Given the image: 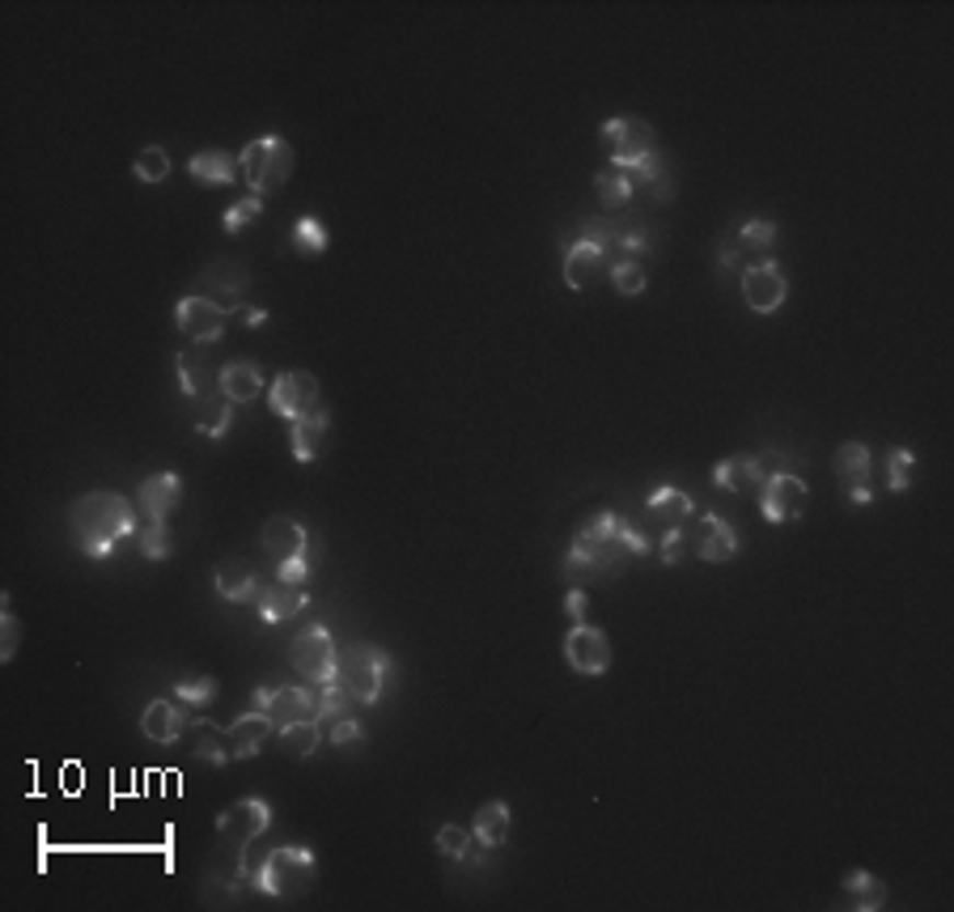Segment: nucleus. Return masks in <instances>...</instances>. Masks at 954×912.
I'll list each match as a JSON object with an SVG mask.
<instances>
[{
  "label": "nucleus",
  "instance_id": "nucleus-14",
  "mask_svg": "<svg viewBox=\"0 0 954 912\" xmlns=\"http://www.w3.org/2000/svg\"><path fill=\"white\" fill-rule=\"evenodd\" d=\"M565 662L577 675H603L611 666V641H606L603 628L577 619L569 628V637H565Z\"/></svg>",
  "mask_w": 954,
  "mask_h": 912
},
{
  "label": "nucleus",
  "instance_id": "nucleus-28",
  "mask_svg": "<svg viewBox=\"0 0 954 912\" xmlns=\"http://www.w3.org/2000/svg\"><path fill=\"white\" fill-rule=\"evenodd\" d=\"M213 586L222 598L229 603H242V598H254V573L247 560H238V556H225L222 565H217V573H213Z\"/></svg>",
  "mask_w": 954,
  "mask_h": 912
},
{
  "label": "nucleus",
  "instance_id": "nucleus-31",
  "mask_svg": "<svg viewBox=\"0 0 954 912\" xmlns=\"http://www.w3.org/2000/svg\"><path fill=\"white\" fill-rule=\"evenodd\" d=\"M649 518L662 522V526H683V522L692 518V497L683 489H674V485H662V489L649 492Z\"/></svg>",
  "mask_w": 954,
  "mask_h": 912
},
{
  "label": "nucleus",
  "instance_id": "nucleus-5",
  "mask_svg": "<svg viewBox=\"0 0 954 912\" xmlns=\"http://www.w3.org/2000/svg\"><path fill=\"white\" fill-rule=\"evenodd\" d=\"M599 140L603 149L611 153V166L615 170H628L636 174L640 166L658 162V136L645 119H633V115H615L599 128Z\"/></svg>",
  "mask_w": 954,
  "mask_h": 912
},
{
  "label": "nucleus",
  "instance_id": "nucleus-47",
  "mask_svg": "<svg viewBox=\"0 0 954 912\" xmlns=\"http://www.w3.org/2000/svg\"><path fill=\"white\" fill-rule=\"evenodd\" d=\"M356 739H361V721H356V717L349 714L331 717V730H327V743H331V748H349Z\"/></svg>",
  "mask_w": 954,
  "mask_h": 912
},
{
  "label": "nucleus",
  "instance_id": "nucleus-42",
  "mask_svg": "<svg viewBox=\"0 0 954 912\" xmlns=\"http://www.w3.org/2000/svg\"><path fill=\"white\" fill-rule=\"evenodd\" d=\"M18 641H22V624L9 612V594H4V598H0V662H13Z\"/></svg>",
  "mask_w": 954,
  "mask_h": 912
},
{
  "label": "nucleus",
  "instance_id": "nucleus-11",
  "mask_svg": "<svg viewBox=\"0 0 954 912\" xmlns=\"http://www.w3.org/2000/svg\"><path fill=\"white\" fill-rule=\"evenodd\" d=\"M254 709L281 726H293V721H315L318 717V692L315 684L310 687H254Z\"/></svg>",
  "mask_w": 954,
  "mask_h": 912
},
{
  "label": "nucleus",
  "instance_id": "nucleus-6",
  "mask_svg": "<svg viewBox=\"0 0 954 912\" xmlns=\"http://www.w3.org/2000/svg\"><path fill=\"white\" fill-rule=\"evenodd\" d=\"M386 671H390V653L378 650V646L356 641V646H349L344 658H340L336 684L344 687L356 705H378L382 687H386Z\"/></svg>",
  "mask_w": 954,
  "mask_h": 912
},
{
  "label": "nucleus",
  "instance_id": "nucleus-10",
  "mask_svg": "<svg viewBox=\"0 0 954 912\" xmlns=\"http://www.w3.org/2000/svg\"><path fill=\"white\" fill-rule=\"evenodd\" d=\"M806 501H810V489H806V480L802 476H790V471H776V476H768L760 489V510L768 522H776V526H790L806 514Z\"/></svg>",
  "mask_w": 954,
  "mask_h": 912
},
{
  "label": "nucleus",
  "instance_id": "nucleus-44",
  "mask_svg": "<svg viewBox=\"0 0 954 912\" xmlns=\"http://www.w3.org/2000/svg\"><path fill=\"white\" fill-rule=\"evenodd\" d=\"M263 213V196H247V200H238L229 213H225V233H242L247 226H254V217Z\"/></svg>",
  "mask_w": 954,
  "mask_h": 912
},
{
  "label": "nucleus",
  "instance_id": "nucleus-41",
  "mask_svg": "<svg viewBox=\"0 0 954 912\" xmlns=\"http://www.w3.org/2000/svg\"><path fill=\"white\" fill-rule=\"evenodd\" d=\"M772 242H776V226H772V221H763V217H751L747 226L738 229V247H742V251L768 255V251H772Z\"/></svg>",
  "mask_w": 954,
  "mask_h": 912
},
{
  "label": "nucleus",
  "instance_id": "nucleus-37",
  "mask_svg": "<svg viewBox=\"0 0 954 912\" xmlns=\"http://www.w3.org/2000/svg\"><path fill=\"white\" fill-rule=\"evenodd\" d=\"M195 730V755H204L213 768H222V764H229V755H234V748L225 743V730H217V726H208V721H195L191 726Z\"/></svg>",
  "mask_w": 954,
  "mask_h": 912
},
{
  "label": "nucleus",
  "instance_id": "nucleus-4",
  "mask_svg": "<svg viewBox=\"0 0 954 912\" xmlns=\"http://www.w3.org/2000/svg\"><path fill=\"white\" fill-rule=\"evenodd\" d=\"M238 170H242V183L251 187V196L281 192L288 183V174H293V145L285 136H259L242 149Z\"/></svg>",
  "mask_w": 954,
  "mask_h": 912
},
{
  "label": "nucleus",
  "instance_id": "nucleus-33",
  "mask_svg": "<svg viewBox=\"0 0 954 912\" xmlns=\"http://www.w3.org/2000/svg\"><path fill=\"white\" fill-rule=\"evenodd\" d=\"M174 378H179V391L188 395V403L213 395L208 391V361L200 353H174Z\"/></svg>",
  "mask_w": 954,
  "mask_h": 912
},
{
  "label": "nucleus",
  "instance_id": "nucleus-9",
  "mask_svg": "<svg viewBox=\"0 0 954 912\" xmlns=\"http://www.w3.org/2000/svg\"><path fill=\"white\" fill-rule=\"evenodd\" d=\"M229 315L234 310H225L222 301H213L204 294H191L174 306V323L191 344H217L225 335V327H229Z\"/></svg>",
  "mask_w": 954,
  "mask_h": 912
},
{
  "label": "nucleus",
  "instance_id": "nucleus-12",
  "mask_svg": "<svg viewBox=\"0 0 954 912\" xmlns=\"http://www.w3.org/2000/svg\"><path fill=\"white\" fill-rule=\"evenodd\" d=\"M268 408L272 417H285V421H297L306 412L318 408V378L306 374V369H288L281 374L272 387H268Z\"/></svg>",
  "mask_w": 954,
  "mask_h": 912
},
{
  "label": "nucleus",
  "instance_id": "nucleus-34",
  "mask_svg": "<svg viewBox=\"0 0 954 912\" xmlns=\"http://www.w3.org/2000/svg\"><path fill=\"white\" fill-rule=\"evenodd\" d=\"M322 739H327V734H322L318 721H293V726H281V734H276L281 751L293 755V760H310Z\"/></svg>",
  "mask_w": 954,
  "mask_h": 912
},
{
  "label": "nucleus",
  "instance_id": "nucleus-7",
  "mask_svg": "<svg viewBox=\"0 0 954 912\" xmlns=\"http://www.w3.org/2000/svg\"><path fill=\"white\" fill-rule=\"evenodd\" d=\"M288 662H293V671L306 680V684H336V675H340V653H336V641H331V632L327 628H302L297 637H293V646H288Z\"/></svg>",
  "mask_w": 954,
  "mask_h": 912
},
{
  "label": "nucleus",
  "instance_id": "nucleus-48",
  "mask_svg": "<svg viewBox=\"0 0 954 912\" xmlns=\"http://www.w3.org/2000/svg\"><path fill=\"white\" fill-rule=\"evenodd\" d=\"M688 548H692L688 531H683V526H670L667 535H662V548H658V556H662V565H679Z\"/></svg>",
  "mask_w": 954,
  "mask_h": 912
},
{
  "label": "nucleus",
  "instance_id": "nucleus-23",
  "mask_svg": "<svg viewBox=\"0 0 954 912\" xmlns=\"http://www.w3.org/2000/svg\"><path fill=\"white\" fill-rule=\"evenodd\" d=\"M696 552L700 560H708V565H726L738 556V535H734V526L726 518H717V514H704V526H700L696 535Z\"/></svg>",
  "mask_w": 954,
  "mask_h": 912
},
{
  "label": "nucleus",
  "instance_id": "nucleus-20",
  "mask_svg": "<svg viewBox=\"0 0 954 912\" xmlns=\"http://www.w3.org/2000/svg\"><path fill=\"white\" fill-rule=\"evenodd\" d=\"M763 467L760 458H747V455H734L726 463H717L713 467V485L722 492H734V497H747V492H760L763 489Z\"/></svg>",
  "mask_w": 954,
  "mask_h": 912
},
{
  "label": "nucleus",
  "instance_id": "nucleus-52",
  "mask_svg": "<svg viewBox=\"0 0 954 912\" xmlns=\"http://www.w3.org/2000/svg\"><path fill=\"white\" fill-rule=\"evenodd\" d=\"M620 251L640 255V251H649V238H645V233H628V238H620Z\"/></svg>",
  "mask_w": 954,
  "mask_h": 912
},
{
  "label": "nucleus",
  "instance_id": "nucleus-2",
  "mask_svg": "<svg viewBox=\"0 0 954 912\" xmlns=\"http://www.w3.org/2000/svg\"><path fill=\"white\" fill-rule=\"evenodd\" d=\"M136 531H140L136 510L120 492L94 489L72 501V535H77V548L90 560H106L115 552V544L136 535Z\"/></svg>",
  "mask_w": 954,
  "mask_h": 912
},
{
  "label": "nucleus",
  "instance_id": "nucleus-24",
  "mask_svg": "<svg viewBox=\"0 0 954 912\" xmlns=\"http://www.w3.org/2000/svg\"><path fill=\"white\" fill-rule=\"evenodd\" d=\"M191 179L195 183H204V187H229V183H238V158L234 153H225V149H200V153H191Z\"/></svg>",
  "mask_w": 954,
  "mask_h": 912
},
{
  "label": "nucleus",
  "instance_id": "nucleus-29",
  "mask_svg": "<svg viewBox=\"0 0 954 912\" xmlns=\"http://www.w3.org/2000/svg\"><path fill=\"white\" fill-rule=\"evenodd\" d=\"M844 909H858V912H878L887 909V882L874 879L870 870H853V875H844Z\"/></svg>",
  "mask_w": 954,
  "mask_h": 912
},
{
  "label": "nucleus",
  "instance_id": "nucleus-22",
  "mask_svg": "<svg viewBox=\"0 0 954 912\" xmlns=\"http://www.w3.org/2000/svg\"><path fill=\"white\" fill-rule=\"evenodd\" d=\"M217 391L229 399V403H251L263 395V374H259V365L251 361H229L217 369Z\"/></svg>",
  "mask_w": 954,
  "mask_h": 912
},
{
  "label": "nucleus",
  "instance_id": "nucleus-35",
  "mask_svg": "<svg viewBox=\"0 0 954 912\" xmlns=\"http://www.w3.org/2000/svg\"><path fill=\"white\" fill-rule=\"evenodd\" d=\"M476 848L479 841L472 828H458V823H442V828H438V853L450 857V862H472Z\"/></svg>",
  "mask_w": 954,
  "mask_h": 912
},
{
  "label": "nucleus",
  "instance_id": "nucleus-27",
  "mask_svg": "<svg viewBox=\"0 0 954 912\" xmlns=\"http://www.w3.org/2000/svg\"><path fill=\"white\" fill-rule=\"evenodd\" d=\"M191 421H195V433H200V437H225V429L234 421V403H229L222 391L204 395V399L191 403Z\"/></svg>",
  "mask_w": 954,
  "mask_h": 912
},
{
  "label": "nucleus",
  "instance_id": "nucleus-25",
  "mask_svg": "<svg viewBox=\"0 0 954 912\" xmlns=\"http://www.w3.org/2000/svg\"><path fill=\"white\" fill-rule=\"evenodd\" d=\"M306 603H310L306 586H288V582H281V578H276L268 590H259V612H263L268 624H285V619L302 616Z\"/></svg>",
  "mask_w": 954,
  "mask_h": 912
},
{
  "label": "nucleus",
  "instance_id": "nucleus-49",
  "mask_svg": "<svg viewBox=\"0 0 954 912\" xmlns=\"http://www.w3.org/2000/svg\"><path fill=\"white\" fill-rule=\"evenodd\" d=\"M310 573H315V560H310V556H297V560L276 565V578H281V582H288V586H306V582H310Z\"/></svg>",
  "mask_w": 954,
  "mask_h": 912
},
{
  "label": "nucleus",
  "instance_id": "nucleus-21",
  "mask_svg": "<svg viewBox=\"0 0 954 912\" xmlns=\"http://www.w3.org/2000/svg\"><path fill=\"white\" fill-rule=\"evenodd\" d=\"M276 730V721L263 714V709H254V714H242V717H234L229 726H225V739H229V748H234V755L238 760H251L254 751L268 743V734Z\"/></svg>",
  "mask_w": 954,
  "mask_h": 912
},
{
  "label": "nucleus",
  "instance_id": "nucleus-46",
  "mask_svg": "<svg viewBox=\"0 0 954 912\" xmlns=\"http://www.w3.org/2000/svg\"><path fill=\"white\" fill-rule=\"evenodd\" d=\"M174 696L183 700V705H213V696H217V680H208V675H200V680H183V684L174 687Z\"/></svg>",
  "mask_w": 954,
  "mask_h": 912
},
{
  "label": "nucleus",
  "instance_id": "nucleus-16",
  "mask_svg": "<svg viewBox=\"0 0 954 912\" xmlns=\"http://www.w3.org/2000/svg\"><path fill=\"white\" fill-rule=\"evenodd\" d=\"M259 544H263V552L272 556L276 565H285V560L306 556V548H310V535H306V526H302V522L268 518V522H263V531H259Z\"/></svg>",
  "mask_w": 954,
  "mask_h": 912
},
{
  "label": "nucleus",
  "instance_id": "nucleus-40",
  "mask_svg": "<svg viewBox=\"0 0 954 912\" xmlns=\"http://www.w3.org/2000/svg\"><path fill=\"white\" fill-rule=\"evenodd\" d=\"M611 285H615L624 297H636V294H645L649 276H645L640 260H620V263H611Z\"/></svg>",
  "mask_w": 954,
  "mask_h": 912
},
{
  "label": "nucleus",
  "instance_id": "nucleus-13",
  "mask_svg": "<svg viewBox=\"0 0 954 912\" xmlns=\"http://www.w3.org/2000/svg\"><path fill=\"white\" fill-rule=\"evenodd\" d=\"M790 297V281L776 263H747L742 267V301L756 310V315H776Z\"/></svg>",
  "mask_w": 954,
  "mask_h": 912
},
{
  "label": "nucleus",
  "instance_id": "nucleus-38",
  "mask_svg": "<svg viewBox=\"0 0 954 912\" xmlns=\"http://www.w3.org/2000/svg\"><path fill=\"white\" fill-rule=\"evenodd\" d=\"M132 174H136L140 183L158 187V183L170 179V153H166L161 145H145V149L136 153V162H132Z\"/></svg>",
  "mask_w": 954,
  "mask_h": 912
},
{
  "label": "nucleus",
  "instance_id": "nucleus-39",
  "mask_svg": "<svg viewBox=\"0 0 954 912\" xmlns=\"http://www.w3.org/2000/svg\"><path fill=\"white\" fill-rule=\"evenodd\" d=\"M912 476H917V455H912L908 446H895V451L887 455V489L908 492Z\"/></svg>",
  "mask_w": 954,
  "mask_h": 912
},
{
  "label": "nucleus",
  "instance_id": "nucleus-50",
  "mask_svg": "<svg viewBox=\"0 0 954 912\" xmlns=\"http://www.w3.org/2000/svg\"><path fill=\"white\" fill-rule=\"evenodd\" d=\"M234 315L242 319V327H263V323H268V310H263V306H234Z\"/></svg>",
  "mask_w": 954,
  "mask_h": 912
},
{
  "label": "nucleus",
  "instance_id": "nucleus-43",
  "mask_svg": "<svg viewBox=\"0 0 954 912\" xmlns=\"http://www.w3.org/2000/svg\"><path fill=\"white\" fill-rule=\"evenodd\" d=\"M140 552L149 560H166L170 556V539H166V522L145 518L140 522Z\"/></svg>",
  "mask_w": 954,
  "mask_h": 912
},
{
  "label": "nucleus",
  "instance_id": "nucleus-18",
  "mask_svg": "<svg viewBox=\"0 0 954 912\" xmlns=\"http://www.w3.org/2000/svg\"><path fill=\"white\" fill-rule=\"evenodd\" d=\"M327 429H331V412L318 403L315 412H306V417H297V421L288 424V446H293V458L297 463H315L318 451H322V442H327Z\"/></svg>",
  "mask_w": 954,
  "mask_h": 912
},
{
  "label": "nucleus",
  "instance_id": "nucleus-19",
  "mask_svg": "<svg viewBox=\"0 0 954 912\" xmlns=\"http://www.w3.org/2000/svg\"><path fill=\"white\" fill-rule=\"evenodd\" d=\"M183 721H188L183 709H179L174 700L158 696V700L145 705V714H140V730H145V739H154L158 748H174L179 734H183Z\"/></svg>",
  "mask_w": 954,
  "mask_h": 912
},
{
  "label": "nucleus",
  "instance_id": "nucleus-30",
  "mask_svg": "<svg viewBox=\"0 0 954 912\" xmlns=\"http://www.w3.org/2000/svg\"><path fill=\"white\" fill-rule=\"evenodd\" d=\"M509 828H513V814L506 802H484L476 811V823H472L479 848H501L509 841Z\"/></svg>",
  "mask_w": 954,
  "mask_h": 912
},
{
  "label": "nucleus",
  "instance_id": "nucleus-45",
  "mask_svg": "<svg viewBox=\"0 0 954 912\" xmlns=\"http://www.w3.org/2000/svg\"><path fill=\"white\" fill-rule=\"evenodd\" d=\"M208 285H217L225 294H242L251 285V276L238 263H217V267H208Z\"/></svg>",
  "mask_w": 954,
  "mask_h": 912
},
{
  "label": "nucleus",
  "instance_id": "nucleus-36",
  "mask_svg": "<svg viewBox=\"0 0 954 912\" xmlns=\"http://www.w3.org/2000/svg\"><path fill=\"white\" fill-rule=\"evenodd\" d=\"M327 242H331V238H327V229H322V221H318V217H310V213H306V217H297V221H293V251H297V255L318 260V255L327 251Z\"/></svg>",
  "mask_w": 954,
  "mask_h": 912
},
{
  "label": "nucleus",
  "instance_id": "nucleus-15",
  "mask_svg": "<svg viewBox=\"0 0 954 912\" xmlns=\"http://www.w3.org/2000/svg\"><path fill=\"white\" fill-rule=\"evenodd\" d=\"M606 272V233H581L565 247V281L569 289H590Z\"/></svg>",
  "mask_w": 954,
  "mask_h": 912
},
{
  "label": "nucleus",
  "instance_id": "nucleus-32",
  "mask_svg": "<svg viewBox=\"0 0 954 912\" xmlns=\"http://www.w3.org/2000/svg\"><path fill=\"white\" fill-rule=\"evenodd\" d=\"M594 192H599V204H603L606 213H615V208H624L636 192V179L628 170H615V166H606L594 174Z\"/></svg>",
  "mask_w": 954,
  "mask_h": 912
},
{
  "label": "nucleus",
  "instance_id": "nucleus-17",
  "mask_svg": "<svg viewBox=\"0 0 954 912\" xmlns=\"http://www.w3.org/2000/svg\"><path fill=\"white\" fill-rule=\"evenodd\" d=\"M179 505H183V476L158 471V476H149V480L140 485V514H145V518L166 522Z\"/></svg>",
  "mask_w": 954,
  "mask_h": 912
},
{
  "label": "nucleus",
  "instance_id": "nucleus-51",
  "mask_svg": "<svg viewBox=\"0 0 954 912\" xmlns=\"http://www.w3.org/2000/svg\"><path fill=\"white\" fill-rule=\"evenodd\" d=\"M565 607H569L572 624H577V619L586 616V586H572V590H569V598H565Z\"/></svg>",
  "mask_w": 954,
  "mask_h": 912
},
{
  "label": "nucleus",
  "instance_id": "nucleus-3",
  "mask_svg": "<svg viewBox=\"0 0 954 912\" xmlns=\"http://www.w3.org/2000/svg\"><path fill=\"white\" fill-rule=\"evenodd\" d=\"M315 875L318 857L302 845L263 848L254 862H247V887L263 891V896H276V900H293V896L310 891Z\"/></svg>",
  "mask_w": 954,
  "mask_h": 912
},
{
  "label": "nucleus",
  "instance_id": "nucleus-1",
  "mask_svg": "<svg viewBox=\"0 0 954 912\" xmlns=\"http://www.w3.org/2000/svg\"><path fill=\"white\" fill-rule=\"evenodd\" d=\"M649 548L645 535H636L633 522L620 518V514H594L577 526L572 535V548L565 556V578L572 586H586V582H599L620 573L633 556H640Z\"/></svg>",
  "mask_w": 954,
  "mask_h": 912
},
{
  "label": "nucleus",
  "instance_id": "nucleus-53",
  "mask_svg": "<svg viewBox=\"0 0 954 912\" xmlns=\"http://www.w3.org/2000/svg\"><path fill=\"white\" fill-rule=\"evenodd\" d=\"M870 501H874L870 485H858V489H849V505H870Z\"/></svg>",
  "mask_w": 954,
  "mask_h": 912
},
{
  "label": "nucleus",
  "instance_id": "nucleus-26",
  "mask_svg": "<svg viewBox=\"0 0 954 912\" xmlns=\"http://www.w3.org/2000/svg\"><path fill=\"white\" fill-rule=\"evenodd\" d=\"M831 471L844 489H858V485H870V471H874V458H870V446L865 442H844L836 446V458H831Z\"/></svg>",
  "mask_w": 954,
  "mask_h": 912
},
{
  "label": "nucleus",
  "instance_id": "nucleus-8",
  "mask_svg": "<svg viewBox=\"0 0 954 912\" xmlns=\"http://www.w3.org/2000/svg\"><path fill=\"white\" fill-rule=\"evenodd\" d=\"M272 823V807L263 798H238L229 811L217 814V845L251 853V845L268 832Z\"/></svg>",
  "mask_w": 954,
  "mask_h": 912
}]
</instances>
